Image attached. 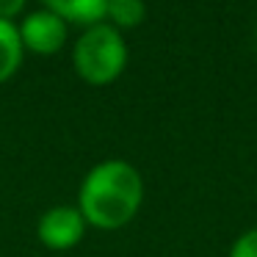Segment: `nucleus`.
I'll use <instances>...</instances> for the list:
<instances>
[{"instance_id": "obj_1", "label": "nucleus", "mask_w": 257, "mask_h": 257, "mask_svg": "<svg viewBox=\"0 0 257 257\" xmlns=\"http://www.w3.org/2000/svg\"><path fill=\"white\" fill-rule=\"evenodd\" d=\"M144 199L141 174L127 161H102L86 174L78 210L97 229H119L139 213Z\"/></svg>"}, {"instance_id": "obj_2", "label": "nucleus", "mask_w": 257, "mask_h": 257, "mask_svg": "<svg viewBox=\"0 0 257 257\" xmlns=\"http://www.w3.org/2000/svg\"><path fill=\"white\" fill-rule=\"evenodd\" d=\"M75 69L91 86H108L122 75L127 64V45L113 25L97 23L80 34L75 42Z\"/></svg>"}, {"instance_id": "obj_3", "label": "nucleus", "mask_w": 257, "mask_h": 257, "mask_svg": "<svg viewBox=\"0 0 257 257\" xmlns=\"http://www.w3.org/2000/svg\"><path fill=\"white\" fill-rule=\"evenodd\" d=\"M23 47L36 56H53L67 45V20H61L58 14H53L50 9L42 12H31L23 20V25H17Z\"/></svg>"}, {"instance_id": "obj_4", "label": "nucleus", "mask_w": 257, "mask_h": 257, "mask_svg": "<svg viewBox=\"0 0 257 257\" xmlns=\"http://www.w3.org/2000/svg\"><path fill=\"white\" fill-rule=\"evenodd\" d=\"M86 232V218L78 207L69 205H56L47 213H42L39 227H36V235L45 246L50 249H72Z\"/></svg>"}, {"instance_id": "obj_5", "label": "nucleus", "mask_w": 257, "mask_h": 257, "mask_svg": "<svg viewBox=\"0 0 257 257\" xmlns=\"http://www.w3.org/2000/svg\"><path fill=\"white\" fill-rule=\"evenodd\" d=\"M45 6L67 23L97 25L105 20L111 0H45Z\"/></svg>"}, {"instance_id": "obj_6", "label": "nucleus", "mask_w": 257, "mask_h": 257, "mask_svg": "<svg viewBox=\"0 0 257 257\" xmlns=\"http://www.w3.org/2000/svg\"><path fill=\"white\" fill-rule=\"evenodd\" d=\"M23 39L12 20H0V83L9 80L23 64Z\"/></svg>"}, {"instance_id": "obj_7", "label": "nucleus", "mask_w": 257, "mask_h": 257, "mask_svg": "<svg viewBox=\"0 0 257 257\" xmlns=\"http://www.w3.org/2000/svg\"><path fill=\"white\" fill-rule=\"evenodd\" d=\"M144 14H147L144 0H111L105 17L111 20L113 28H136V25H141Z\"/></svg>"}, {"instance_id": "obj_8", "label": "nucleus", "mask_w": 257, "mask_h": 257, "mask_svg": "<svg viewBox=\"0 0 257 257\" xmlns=\"http://www.w3.org/2000/svg\"><path fill=\"white\" fill-rule=\"evenodd\" d=\"M229 257H257V227L246 229V232L235 240Z\"/></svg>"}, {"instance_id": "obj_9", "label": "nucleus", "mask_w": 257, "mask_h": 257, "mask_svg": "<svg viewBox=\"0 0 257 257\" xmlns=\"http://www.w3.org/2000/svg\"><path fill=\"white\" fill-rule=\"evenodd\" d=\"M25 9V0H0V20H12Z\"/></svg>"}]
</instances>
